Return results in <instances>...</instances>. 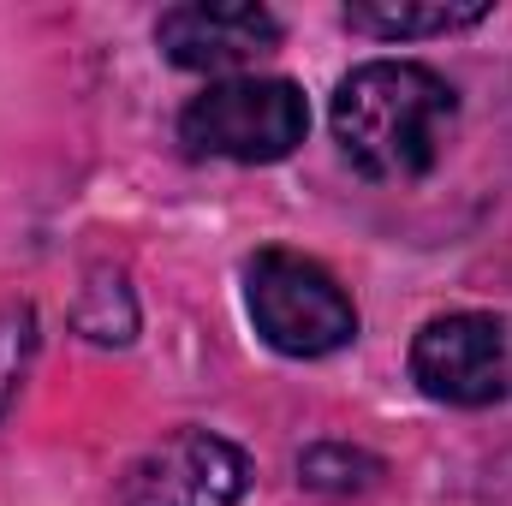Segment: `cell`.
<instances>
[{"label":"cell","mask_w":512,"mask_h":506,"mask_svg":"<svg viewBox=\"0 0 512 506\" xmlns=\"http://www.w3.org/2000/svg\"><path fill=\"white\" fill-rule=\"evenodd\" d=\"M411 376L441 405L512 399V316L453 310L423 322V334L411 340Z\"/></svg>","instance_id":"4"},{"label":"cell","mask_w":512,"mask_h":506,"mask_svg":"<svg viewBox=\"0 0 512 506\" xmlns=\"http://www.w3.org/2000/svg\"><path fill=\"white\" fill-rule=\"evenodd\" d=\"M245 304L256 334L286 358H328L358 340V310L340 280L298 251H256L245 268Z\"/></svg>","instance_id":"2"},{"label":"cell","mask_w":512,"mask_h":506,"mask_svg":"<svg viewBox=\"0 0 512 506\" xmlns=\"http://www.w3.org/2000/svg\"><path fill=\"white\" fill-rule=\"evenodd\" d=\"M459 120V96L417 60H370L334 96V137L364 179H423Z\"/></svg>","instance_id":"1"},{"label":"cell","mask_w":512,"mask_h":506,"mask_svg":"<svg viewBox=\"0 0 512 506\" xmlns=\"http://www.w3.org/2000/svg\"><path fill=\"white\" fill-rule=\"evenodd\" d=\"M30 358H36V310L30 304H0V417L30 376Z\"/></svg>","instance_id":"8"},{"label":"cell","mask_w":512,"mask_h":506,"mask_svg":"<svg viewBox=\"0 0 512 506\" xmlns=\"http://www.w3.org/2000/svg\"><path fill=\"white\" fill-rule=\"evenodd\" d=\"M298 471H304L310 489H340V495L346 489H370L382 477V465L370 453H352V447H310Z\"/></svg>","instance_id":"10"},{"label":"cell","mask_w":512,"mask_h":506,"mask_svg":"<svg viewBox=\"0 0 512 506\" xmlns=\"http://www.w3.org/2000/svg\"><path fill=\"white\" fill-rule=\"evenodd\" d=\"M304 131H310V108L286 78H221L179 114V143L197 161L215 155L239 167L286 161L304 143Z\"/></svg>","instance_id":"3"},{"label":"cell","mask_w":512,"mask_h":506,"mask_svg":"<svg viewBox=\"0 0 512 506\" xmlns=\"http://www.w3.org/2000/svg\"><path fill=\"white\" fill-rule=\"evenodd\" d=\"M131 292L120 274H96V286L84 292V304H78V328L90 334V340H102V346H120L131 340Z\"/></svg>","instance_id":"9"},{"label":"cell","mask_w":512,"mask_h":506,"mask_svg":"<svg viewBox=\"0 0 512 506\" xmlns=\"http://www.w3.org/2000/svg\"><path fill=\"white\" fill-rule=\"evenodd\" d=\"M245 483L251 471L233 441L209 429H179L120 477V506H233Z\"/></svg>","instance_id":"5"},{"label":"cell","mask_w":512,"mask_h":506,"mask_svg":"<svg viewBox=\"0 0 512 506\" xmlns=\"http://www.w3.org/2000/svg\"><path fill=\"white\" fill-rule=\"evenodd\" d=\"M489 18V0H352L346 6V24L364 30V36H382V42H405V36H447V30H471Z\"/></svg>","instance_id":"7"},{"label":"cell","mask_w":512,"mask_h":506,"mask_svg":"<svg viewBox=\"0 0 512 506\" xmlns=\"http://www.w3.org/2000/svg\"><path fill=\"white\" fill-rule=\"evenodd\" d=\"M155 48L185 72H239L280 48V18L251 0H197L161 12Z\"/></svg>","instance_id":"6"}]
</instances>
